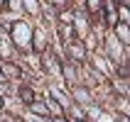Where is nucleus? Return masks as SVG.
Returning a JSON list of instances; mask_svg holds the SVG:
<instances>
[{
    "instance_id": "f03ea898",
    "label": "nucleus",
    "mask_w": 130,
    "mask_h": 122,
    "mask_svg": "<svg viewBox=\"0 0 130 122\" xmlns=\"http://www.w3.org/2000/svg\"><path fill=\"white\" fill-rule=\"evenodd\" d=\"M32 108H35V112H42V115L47 112V108H44V105H32Z\"/></svg>"
},
{
    "instance_id": "7ed1b4c3",
    "label": "nucleus",
    "mask_w": 130,
    "mask_h": 122,
    "mask_svg": "<svg viewBox=\"0 0 130 122\" xmlns=\"http://www.w3.org/2000/svg\"><path fill=\"white\" fill-rule=\"evenodd\" d=\"M3 3H5V0H0V5H3Z\"/></svg>"
},
{
    "instance_id": "f257e3e1",
    "label": "nucleus",
    "mask_w": 130,
    "mask_h": 122,
    "mask_svg": "<svg viewBox=\"0 0 130 122\" xmlns=\"http://www.w3.org/2000/svg\"><path fill=\"white\" fill-rule=\"evenodd\" d=\"M20 95H22V100H25V103H32V90H27V88H25Z\"/></svg>"
}]
</instances>
